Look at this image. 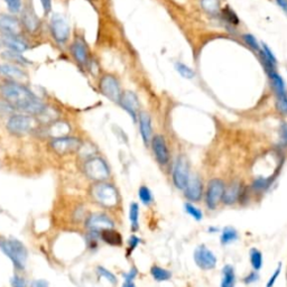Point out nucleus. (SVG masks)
I'll use <instances>...</instances> for the list:
<instances>
[{"label":"nucleus","instance_id":"nucleus-25","mask_svg":"<svg viewBox=\"0 0 287 287\" xmlns=\"http://www.w3.org/2000/svg\"><path fill=\"white\" fill-rule=\"evenodd\" d=\"M20 22L25 26V28L30 32V33H35L40 27V20L36 16V14L32 10V9L26 8L22 12V20Z\"/></svg>","mask_w":287,"mask_h":287},{"label":"nucleus","instance_id":"nucleus-11","mask_svg":"<svg viewBox=\"0 0 287 287\" xmlns=\"http://www.w3.org/2000/svg\"><path fill=\"white\" fill-rule=\"evenodd\" d=\"M50 30L53 38L58 44H64L70 36V26L62 15L54 14L50 22Z\"/></svg>","mask_w":287,"mask_h":287},{"label":"nucleus","instance_id":"nucleus-19","mask_svg":"<svg viewBox=\"0 0 287 287\" xmlns=\"http://www.w3.org/2000/svg\"><path fill=\"white\" fill-rule=\"evenodd\" d=\"M0 76H2L8 81L18 82L27 78L26 72L22 68L17 66L16 64L6 63L0 66Z\"/></svg>","mask_w":287,"mask_h":287},{"label":"nucleus","instance_id":"nucleus-18","mask_svg":"<svg viewBox=\"0 0 287 287\" xmlns=\"http://www.w3.org/2000/svg\"><path fill=\"white\" fill-rule=\"evenodd\" d=\"M71 53L76 61L82 66H88L90 62V54L88 46L82 40H76L71 45Z\"/></svg>","mask_w":287,"mask_h":287},{"label":"nucleus","instance_id":"nucleus-40","mask_svg":"<svg viewBox=\"0 0 287 287\" xmlns=\"http://www.w3.org/2000/svg\"><path fill=\"white\" fill-rule=\"evenodd\" d=\"M276 110L280 114L286 117L287 116V94L276 98Z\"/></svg>","mask_w":287,"mask_h":287},{"label":"nucleus","instance_id":"nucleus-14","mask_svg":"<svg viewBox=\"0 0 287 287\" xmlns=\"http://www.w3.org/2000/svg\"><path fill=\"white\" fill-rule=\"evenodd\" d=\"M150 146L157 163L162 166L168 165L170 160V152L168 144L165 142V138L160 135L152 136Z\"/></svg>","mask_w":287,"mask_h":287},{"label":"nucleus","instance_id":"nucleus-2","mask_svg":"<svg viewBox=\"0 0 287 287\" xmlns=\"http://www.w3.org/2000/svg\"><path fill=\"white\" fill-rule=\"evenodd\" d=\"M0 250L12 262V266L17 270L22 272L26 267L28 250L20 240L16 238H2L0 239Z\"/></svg>","mask_w":287,"mask_h":287},{"label":"nucleus","instance_id":"nucleus-16","mask_svg":"<svg viewBox=\"0 0 287 287\" xmlns=\"http://www.w3.org/2000/svg\"><path fill=\"white\" fill-rule=\"evenodd\" d=\"M86 228L94 232H101L104 229L114 228V222L111 218L104 214H91L86 220Z\"/></svg>","mask_w":287,"mask_h":287},{"label":"nucleus","instance_id":"nucleus-3","mask_svg":"<svg viewBox=\"0 0 287 287\" xmlns=\"http://www.w3.org/2000/svg\"><path fill=\"white\" fill-rule=\"evenodd\" d=\"M91 196L101 206L112 209L120 202V196L117 188L108 182H96L91 186Z\"/></svg>","mask_w":287,"mask_h":287},{"label":"nucleus","instance_id":"nucleus-22","mask_svg":"<svg viewBox=\"0 0 287 287\" xmlns=\"http://www.w3.org/2000/svg\"><path fill=\"white\" fill-rule=\"evenodd\" d=\"M258 55H259V60H260V62L264 66V70L266 71V73L276 71V66H277L276 56L266 44H262V50H260V52L258 53Z\"/></svg>","mask_w":287,"mask_h":287},{"label":"nucleus","instance_id":"nucleus-52","mask_svg":"<svg viewBox=\"0 0 287 287\" xmlns=\"http://www.w3.org/2000/svg\"><path fill=\"white\" fill-rule=\"evenodd\" d=\"M122 287H137L135 284V280H124V284Z\"/></svg>","mask_w":287,"mask_h":287},{"label":"nucleus","instance_id":"nucleus-34","mask_svg":"<svg viewBox=\"0 0 287 287\" xmlns=\"http://www.w3.org/2000/svg\"><path fill=\"white\" fill-rule=\"evenodd\" d=\"M201 7L210 15H218L221 9L220 0H201Z\"/></svg>","mask_w":287,"mask_h":287},{"label":"nucleus","instance_id":"nucleus-9","mask_svg":"<svg viewBox=\"0 0 287 287\" xmlns=\"http://www.w3.org/2000/svg\"><path fill=\"white\" fill-rule=\"evenodd\" d=\"M248 188L240 182H232L228 186L226 185L224 198H222V204L234 206L237 203H242L248 196Z\"/></svg>","mask_w":287,"mask_h":287},{"label":"nucleus","instance_id":"nucleus-51","mask_svg":"<svg viewBox=\"0 0 287 287\" xmlns=\"http://www.w3.org/2000/svg\"><path fill=\"white\" fill-rule=\"evenodd\" d=\"M276 2L285 12H287V0H276Z\"/></svg>","mask_w":287,"mask_h":287},{"label":"nucleus","instance_id":"nucleus-10","mask_svg":"<svg viewBox=\"0 0 287 287\" xmlns=\"http://www.w3.org/2000/svg\"><path fill=\"white\" fill-rule=\"evenodd\" d=\"M193 258L196 266L202 270H212L216 267V256L206 244H200V246L196 248L193 254Z\"/></svg>","mask_w":287,"mask_h":287},{"label":"nucleus","instance_id":"nucleus-23","mask_svg":"<svg viewBox=\"0 0 287 287\" xmlns=\"http://www.w3.org/2000/svg\"><path fill=\"white\" fill-rule=\"evenodd\" d=\"M99 238L102 240L104 244H109V246H114V247L122 246V242H124L122 236L114 228L104 229L101 231V232H99Z\"/></svg>","mask_w":287,"mask_h":287},{"label":"nucleus","instance_id":"nucleus-41","mask_svg":"<svg viewBox=\"0 0 287 287\" xmlns=\"http://www.w3.org/2000/svg\"><path fill=\"white\" fill-rule=\"evenodd\" d=\"M142 242V239L136 236L135 234H132L128 239V248H127V256H130V254L135 252V249L140 246Z\"/></svg>","mask_w":287,"mask_h":287},{"label":"nucleus","instance_id":"nucleus-28","mask_svg":"<svg viewBox=\"0 0 287 287\" xmlns=\"http://www.w3.org/2000/svg\"><path fill=\"white\" fill-rule=\"evenodd\" d=\"M140 204L137 202H132L129 206V221H130V229L134 234L140 230Z\"/></svg>","mask_w":287,"mask_h":287},{"label":"nucleus","instance_id":"nucleus-46","mask_svg":"<svg viewBox=\"0 0 287 287\" xmlns=\"http://www.w3.org/2000/svg\"><path fill=\"white\" fill-rule=\"evenodd\" d=\"M280 146L287 148V122H282L280 128Z\"/></svg>","mask_w":287,"mask_h":287},{"label":"nucleus","instance_id":"nucleus-24","mask_svg":"<svg viewBox=\"0 0 287 287\" xmlns=\"http://www.w3.org/2000/svg\"><path fill=\"white\" fill-rule=\"evenodd\" d=\"M275 180V175L270 176H259L252 180L250 185V191L257 194H262L267 192Z\"/></svg>","mask_w":287,"mask_h":287},{"label":"nucleus","instance_id":"nucleus-37","mask_svg":"<svg viewBox=\"0 0 287 287\" xmlns=\"http://www.w3.org/2000/svg\"><path fill=\"white\" fill-rule=\"evenodd\" d=\"M96 274H98L99 277H104L106 280H108L110 284L112 285H117L118 283V280L116 275L114 274L112 272H110L107 268L104 267V266H98L96 267Z\"/></svg>","mask_w":287,"mask_h":287},{"label":"nucleus","instance_id":"nucleus-29","mask_svg":"<svg viewBox=\"0 0 287 287\" xmlns=\"http://www.w3.org/2000/svg\"><path fill=\"white\" fill-rule=\"evenodd\" d=\"M239 239V234L234 226H224L220 234V242L222 246H228Z\"/></svg>","mask_w":287,"mask_h":287},{"label":"nucleus","instance_id":"nucleus-36","mask_svg":"<svg viewBox=\"0 0 287 287\" xmlns=\"http://www.w3.org/2000/svg\"><path fill=\"white\" fill-rule=\"evenodd\" d=\"M2 55L4 60H8V61L12 62V64H26L27 63V61L22 56L20 53L14 52V50H6Z\"/></svg>","mask_w":287,"mask_h":287},{"label":"nucleus","instance_id":"nucleus-12","mask_svg":"<svg viewBox=\"0 0 287 287\" xmlns=\"http://www.w3.org/2000/svg\"><path fill=\"white\" fill-rule=\"evenodd\" d=\"M50 147H52L53 150L58 152V155H66L80 150L81 140L76 137H54L52 142H50Z\"/></svg>","mask_w":287,"mask_h":287},{"label":"nucleus","instance_id":"nucleus-43","mask_svg":"<svg viewBox=\"0 0 287 287\" xmlns=\"http://www.w3.org/2000/svg\"><path fill=\"white\" fill-rule=\"evenodd\" d=\"M9 282H10L12 287H28V282H27L24 276H22L20 274L12 275Z\"/></svg>","mask_w":287,"mask_h":287},{"label":"nucleus","instance_id":"nucleus-1","mask_svg":"<svg viewBox=\"0 0 287 287\" xmlns=\"http://www.w3.org/2000/svg\"><path fill=\"white\" fill-rule=\"evenodd\" d=\"M0 96L15 110L30 116L44 114L46 109L43 101L20 82L6 80L0 83Z\"/></svg>","mask_w":287,"mask_h":287},{"label":"nucleus","instance_id":"nucleus-53","mask_svg":"<svg viewBox=\"0 0 287 287\" xmlns=\"http://www.w3.org/2000/svg\"><path fill=\"white\" fill-rule=\"evenodd\" d=\"M208 231H209L210 234H216L219 229L216 228V226H210V228H208Z\"/></svg>","mask_w":287,"mask_h":287},{"label":"nucleus","instance_id":"nucleus-15","mask_svg":"<svg viewBox=\"0 0 287 287\" xmlns=\"http://www.w3.org/2000/svg\"><path fill=\"white\" fill-rule=\"evenodd\" d=\"M120 107H122L124 110H126L128 114L130 116L132 120L137 122L138 116H140V99L138 96L132 91H124L120 96L119 104Z\"/></svg>","mask_w":287,"mask_h":287},{"label":"nucleus","instance_id":"nucleus-39","mask_svg":"<svg viewBox=\"0 0 287 287\" xmlns=\"http://www.w3.org/2000/svg\"><path fill=\"white\" fill-rule=\"evenodd\" d=\"M242 40L246 43L249 48H250L254 52L259 53L262 50V44L258 43V40L256 37L252 34H244L242 35Z\"/></svg>","mask_w":287,"mask_h":287},{"label":"nucleus","instance_id":"nucleus-21","mask_svg":"<svg viewBox=\"0 0 287 287\" xmlns=\"http://www.w3.org/2000/svg\"><path fill=\"white\" fill-rule=\"evenodd\" d=\"M2 44L6 46L7 50H14L17 53H22L28 48L26 42L22 38L20 34L16 35H2Z\"/></svg>","mask_w":287,"mask_h":287},{"label":"nucleus","instance_id":"nucleus-35","mask_svg":"<svg viewBox=\"0 0 287 287\" xmlns=\"http://www.w3.org/2000/svg\"><path fill=\"white\" fill-rule=\"evenodd\" d=\"M184 209H185V212H186L190 216L193 218L196 221H201L203 219V212L201 211V209H198L194 203L185 202Z\"/></svg>","mask_w":287,"mask_h":287},{"label":"nucleus","instance_id":"nucleus-8","mask_svg":"<svg viewBox=\"0 0 287 287\" xmlns=\"http://www.w3.org/2000/svg\"><path fill=\"white\" fill-rule=\"evenodd\" d=\"M99 90L106 98L114 104H119L120 96H122V89H120V83L117 78L111 76V74H106L101 76L99 81Z\"/></svg>","mask_w":287,"mask_h":287},{"label":"nucleus","instance_id":"nucleus-13","mask_svg":"<svg viewBox=\"0 0 287 287\" xmlns=\"http://www.w3.org/2000/svg\"><path fill=\"white\" fill-rule=\"evenodd\" d=\"M183 192L188 202H200L203 198V193H204V188H203V182L201 178L196 174L191 175L188 178L186 186L183 190Z\"/></svg>","mask_w":287,"mask_h":287},{"label":"nucleus","instance_id":"nucleus-38","mask_svg":"<svg viewBox=\"0 0 287 287\" xmlns=\"http://www.w3.org/2000/svg\"><path fill=\"white\" fill-rule=\"evenodd\" d=\"M175 68L180 73V76H183L184 78H193L196 76V72H194L191 68L188 66L186 64L178 62L175 64Z\"/></svg>","mask_w":287,"mask_h":287},{"label":"nucleus","instance_id":"nucleus-27","mask_svg":"<svg viewBox=\"0 0 287 287\" xmlns=\"http://www.w3.org/2000/svg\"><path fill=\"white\" fill-rule=\"evenodd\" d=\"M236 272L232 265H226L222 268V278L220 287H236Z\"/></svg>","mask_w":287,"mask_h":287},{"label":"nucleus","instance_id":"nucleus-4","mask_svg":"<svg viewBox=\"0 0 287 287\" xmlns=\"http://www.w3.org/2000/svg\"><path fill=\"white\" fill-rule=\"evenodd\" d=\"M83 168L86 176L94 182H106L110 178V168L107 162L99 156L89 157Z\"/></svg>","mask_w":287,"mask_h":287},{"label":"nucleus","instance_id":"nucleus-5","mask_svg":"<svg viewBox=\"0 0 287 287\" xmlns=\"http://www.w3.org/2000/svg\"><path fill=\"white\" fill-rule=\"evenodd\" d=\"M37 120L30 114H14L7 120L8 132L16 136H22L30 132L35 128Z\"/></svg>","mask_w":287,"mask_h":287},{"label":"nucleus","instance_id":"nucleus-48","mask_svg":"<svg viewBox=\"0 0 287 287\" xmlns=\"http://www.w3.org/2000/svg\"><path fill=\"white\" fill-rule=\"evenodd\" d=\"M137 275H138V270H137V268L134 266L127 272H124V280H135Z\"/></svg>","mask_w":287,"mask_h":287},{"label":"nucleus","instance_id":"nucleus-31","mask_svg":"<svg viewBox=\"0 0 287 287\" xmlns=\"http://www.w3.org/2000/svg\"><path fill=\"white\" fill-rule=\"evenodd\" d=\"M150 275L152 278H154V280L158 282V283H162V282H168L172 278V272L158 265L152 266Z\"/></svg>","mask_w":287,"mask_h":287},{"label":"nucleus","instance_id":"nucleus-50","mask_svg":"<svg viewBox=\"0 0 287 287\" xmlns=\"http://www.w3.org/2000/svg\"><path fill=\"white\" fill-rule=\"evenodd\" d=\"M30 287H50V284L48 282L45 280H35L32 282Z\"/></svg>","mask_w":287,"mask_h":287},{"label":"nucleus","instance_id":"nucleus-26","mask_svg":"<svg viewBox=\"0 0 287 287\" xmlns=\"http://www.w3.org/2000/svg\"><path fill=\"white\" fill-rule=\"evenodd\" d=\"M267 76L268 78H270V84H272V90H274L275 92L276 98L287 94V89H286L284 78H282L278 73H277V71H272L270 73H267Z\"/></svg>","mask_w":287,"mask_h":287},{"label":"nucleus","instance_id":"nucleus-49","mask_svg":"<svg viewBox=\"0 0 287 287\" xmlns=\"http://www.w3.org/2000/svg\"><path fill=\"white\" fill-rule=\"evenodd\" d=\"M40 2L42 4V7H43L45 15H48L52 10V0H40Z\"/></svg>","mask_w":287,"mask_h":287},{"label":"nucleus","instance_id":"nucleus-17","mask_svg":"<svg viewBox=\"0 0 287 287\" xmlns=\"http://www.w3.org/2000/svg\"><path fill=\"white\" fill-rule=\"evenodd\" d=\"M20 20L14 15L0 14V34L16 35L20 34Z\"/></svg>","mask_w":287,"mask_h":287},{"label":"nucleus","instance_id":"nucleus-32","mask_svg":"<svg viewBox=\"0 0 287 287\" xmlns=\"http://www.w3.org/2000/svg\"><path fill=\"white\" fill-rule=\"evenodd\" d=\"M249 258H250V265L254 272H259L262 270L264 259L262 254L257 248H252L250 252H249Z\"/></svg>","mask_w":287,"mask_h":287},{"label":"nucleus","instance_id":"nucleus-44","mask_svg":"<svg viewBox=\"0 0 287 287\" xmlns=\"http://www.w3.org/2000/svg\"><path fill=\"white\" fill-rule=\"evenodd\" d=\"M4 2L7 4L8 10L12 14H18L22 10V0H4Z\"/></svg>","mask_w":287,"mask_h":287},{"label":"nucleus","instance_id":"nucleus-7","mask_svg":"<svg viewBox=\"0 0 287 287\" xmlns=\"http://www.w3.org/2000/svg\"><path fill=\"white\" fill-rule=\"evenodd\" d=\"M191 176L190 173V165L188 160L184 156H178L175 160L172 170V180L174 186L180 191H183Z\"/></svg>","mask_w":287,"mask_h":287},{"label":"nucleus","instance_id":"nucleus-30","mask_svg":"<svg viewBox=\"0 0 287 287\" xmlns=\"http://www.w3.org/2000/svg\"><path fill=\"white\" fill-rule=\"evenodd\" d=\"M219 15L221 17V20H224L226 24H228L230 26H238L240 20L239 17L237 16V14H236L232 8H230L229 6H224L220 9V12Z\"/></svg>","mask_w":287,"mask_h":287},{"label":"nucleus","instance_id":"nucleus-42","mask_svg":"<svg viewBox=\"0 0 287 287\" xmlns=\"http://www.w3.org/2000/svg\"><path fill=\"white\" fill-rule=\"evenodd\" d=\"M15 109H14L10 104L6 101H0V118L4 117H10L14 114H15Z\"/></svg>","mask_w":287,"mask_h":287},{"label":"nucleus","instance_id":"nucleus-33","mask_svg":"<svg viewBox=\"0 0 287 287\" xmlns=\"http://www.w3.org/2000/svg\"><path fill=\"white\" fill-rule=\"evenodd\" d=\"M138 198H140L142 204L146 206H152V202H154V196H152L150 188L146 186V185H142L140 190H138Z\"/></svg>","mask_w":287,"mask_h":287},{"label":"nucleus","instance_id":"nucleus-20","mask_svg":"<svg viewBox=\"0 0 287 287\" xmlns=\"http://www.w3.org/2000/svg\"><path fill=\"white\" fill-rule=\"evenodd\" d=\"M140 122V132L142 138V142L145 144V146L150 145L152 138V119L150 116L147 112H140L138 116V120Z\"/></svg>","mask_w":287,"mask_h":287},{"label":"nucleus","instance_id":"nucleus-45","mask_svg":"<svg viewBox=\"0 0 287 287\" xmlns=\"http://www.w3.org/2000/svg\"><path fill=\"white\" fill-rule=\"evenodd\" d=\"M280 272H282V264L280 262L278 266H277V267L275 268V270L272 272V276L270 277V278H268L266 287H274V286H275L276 282H277V280H278V277H280Z\"/></svg>","mask_w":287,"mask_h":287},{"label":"nucleus","instance_id":"nucleus-47","mask_svg":"<svg viewBox=\"0 0 287 287\" xmlns=\"http://www.w3.org/2000/svg\"><path fill=\"white\" fill-rule=\"evenodd\" d=\"M258 280H259V274H258V272H254V270H252L250 274H248L247 276H244V280H242V282L246 285L254 284V283H256V282H258Z\"/></svg>","mask_w":287,"mask_h":287},{"label":"nucleus","instance_id":"nucleus-6","mask_svg":"<svg viewBox=\"0 0 287 287\" xmlns=\"http://www.w3.org/2000/svg\"><path fill=\"white\" fill-rule=\"evenodd\" d=\"M226 184L220 178H212L209 183H208L206 191V206L209 210L214 211L216 210L222 203V198H224Z\"/></svg>","mask_w":287,"mask_h":287}]
</instances>
